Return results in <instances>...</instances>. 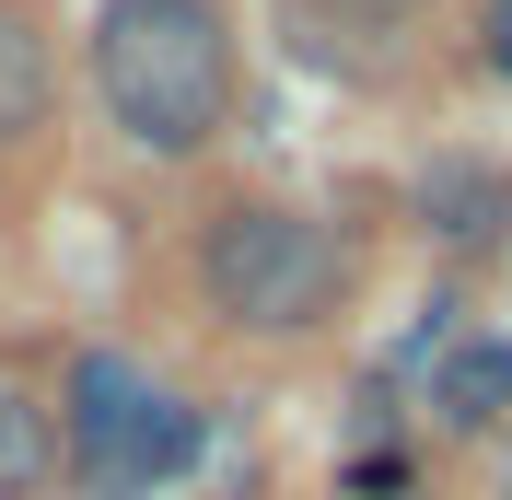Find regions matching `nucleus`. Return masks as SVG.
<instances>
[{"mask_svg":"<svg viewBox=\"0 0 512 500\" xmlns=\"http://www.w3.org/2000/svg\"><path fill=\"white\" fill-rule=\"evenodd\" d=\"M94 105L128 152L187 163L233 128V94H245V59H233L222 0H105L94 12Z\"/></svg>","mask_w":512,"mask_h":500,"instance_id":"obj_1","label":"nucleus"},{"mask_svg":"<svg viewBox=\"0 0 512 500\" xmlns=\"http://www.w3.org/2000/svg\"><path fill=\"white\" fill-rule=\"evenodd\" d=\"M350 280H361L350 233L326 210H291V198H222L198 233V291L233 338H315L350 303Z\"/></svg>","mask_w":512,"mask_h":500,"instance_id":"obj_2","label":"nucleus"},{"mask_svg":"<svg viewBox=\"0 0 512 500\" xmlns=\"http://www.w3.org/2000/svg\"><path fill=\"white\" fill-rule=\"evenodd\" d=\"M198 454V407L163 373H140L128 349H82L59 384V466L94 500H140Z\"/></svg>","mask_w":512,"mask_h":500,"instance_id":"obj_3","label":"nucleus"},{"mask_svg":"<svg viewBox=\"0 0 512 500\" xmlns=\"http://www.w3.org/2000/svg\"><path fill=\"white\" fill-rule=\"evenodd\" d=\"M47 105H59V47H47V24L24 0H0V152L24 128H47Z\"/></svg>","mask_w":512,"mask_h":500,"instance_id":"obj_4","label":"nucleus"},{"mask_svg":"<svg viewBox=\"0 0 512 500\" xmlns=\"http://www.w3.org/2000/svg\"><path fill=\"white\" fill-rule=\"evenodd\" d=\"M419 221H431L443 245H501L512 233V187L478 175V163H443V175H419Z\"/></svg>","mask_w":512,"mask_h":500,"instance_id":"obj_5","label":"nucleus"},{"mask_svg":"<svg viewBox=\"0 0 512 500\" xmlns=\"http://www.w3.org/2000/svg\"><path fill=\"white\" fill-rule=\"evenodd\" d=\"M47 477H59V407L0 384V500H35Z\"/></svg>","mask_w":512,"mask_h":500,"instance_id":"obj_6","label":"nucleus"},{"mask_svg":"<svg viewBox=\"0 0 512 500\" xmlns=\"http://www.w3.org/2000/svg\"><path fill=\"white\" fill-rule=\"evenodd\" d=\"M303 24H361V35H396V24H419L431 0H291Z\"/></svg>","mask_w":512,"mask_h":500,"instance_id":"obj_7","label":"nucleus"},{"mask_svg":"<svg viewBox=\"0 0 512 500\" xmlns=\"http://www.w3.org/2000/svg\"><path fill=\"white\" fill-rule=\"evenodd\" d=\"M478 500H512V431H501V454H489V477H478Z\"/></svg>","mask_w":512,"mask_h":500,"instance_id":"obj_8","label":"nucleus"}]
</instances>
